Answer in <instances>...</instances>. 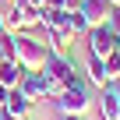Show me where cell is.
I'll use <instances>...</instances> for the list:
<instances>
[{
	"instance_id": "cell-1",
	"label": "cell",
	"mask_w": 120,
	"mask_h": 120,
	"mask_svg": "<svg viewBox=\"0 0 120 120\" xmlns=\"http://www.w3.org/2000/svg\"><path fill=\"white\" fill-rule=\"evenodd\" d=\"M42 78H46V95H60L74 78H78V67L71 56H60V53H49L46 64H42Z\"/></svg>"
},
{
	"instance_id": "cell-2",
	"label": "cell",
	"mask_w": 120,
	"mask_h": 120,
	"mask_svg": "<svg viewBox=\"0 0 120 120\" xmlns=\"http://www.w3.org/2000/svg\"><path fill=\"white\" fill-rule=\"evenodd\" d=\"M14 39H18V64L25 71H42L46 56H49V46L42 39L28 35V32H14Z\"/></svg>"
},
{
	"instance_id": "cell-3",
	"label": "cell",
	"mask_w": 120,
	"mask_h": 120,
	"mask_svg": "<svg viewBox=\"0 0 120 120\" xmlns=\"http://www.w3.org/2000/svg\"><path fill=\"white\" fill-rule=\"evenodd\" d=\"M56 109L60 113H78V116H85L88 109H92V95H88V85L81 81V78H74L64 92L56 95Z\"/></svg>"
},
{
	"instance_id": "cell-4",
	"label": "cell",
	"mask_w": 120,
	"mask_h": 120,
	"mask_svg": "<svg viewBox=\"0 0 120 120\" xmlns=\"http://www.w3.org/2000/svg\"><path fill=\"white\" fill-rule=\"evenodd\" d=\"M85 39H88V53H95V56H109V53H116L120 49V39L106 28V25H99V28H88L85 32Z\"/></svg>"
},
{
	"instance_id": "cell-5",
	"label": "cell",
	"mask_w": 120,
	"mask_h": 120,
	"mask_svg": "<svg viewBox=\"0 0 120 120\" xmlns=\"http://www.w3.org/2000/svg\"><path fill=\"white\" fill-rule=\"evenodd\" d=\"M78 11H81V18H85V25L88 28H99V25H106L109 18H113V4L109 0H81L78 4Z\"/></svg>"
},
{
	"instance_id": "cell-6",
	"label": "cell",
	"mask_w": 120,
	"mask_h": 120,
	"mask_svg": "<svg viewBox=\"0 0 120 120\" xmlns=\"http://www.w3.org/2000/svg\"><path fill=\"white\" fill-rule=\"evenodd\" d=\"M21 92H25L32 102L49 99V95H46V78H42V71H25V78H21Z\"/></svg>"
},
{
	"instance_id": "cell-7",
	"label": "cell",
	"mask_w": 120,
	"mask_h": 120,
	"mask_svg": "<svg viewBox=\"0 0 120 120\" xmlns=\"http://www.w3.org/2000/svg\"><path fill=\"white\" fill-rule=\"evenodd\" d=\"M32 106H35V102H32V99L21 92V85H18V88H11V92H7L4 113H11V116H28V113H32Z\"/></svg>"
},
{
	"instance_id": "cell-8",
	"label": "cell",
	"mask_w": 120,
	"mask_h": 120,
	"mask_svg": "<svg viewBox=\"0 0 120 120\" xmlns=\"http://www.w3.org/2000/svg\"><path fill=\"white\" fill-rule=\"evenodd\" d=\"M85 74H88V81H92L95 88H106V85H109L106 67H102V56H95V53H88V60H85Z\"/></svg>"
},
{
	"instance_id": "cell-9",
	"label": "cell",
	"mask_w": 120,
	"mask_h": 120,
	"mask_svg": "<svg viewBox=\"0 0 120 120\" xmlns=\"http://www.w3.org/2000/svg\"><path fill=\"white\" fill-rule=\"evenodd\" d=\"M102 92V102H99V116L102 120H120V99L113 95V88L106 85V88H99Z\"/></svg>"
},
{
	"instance_id": "cell-10",
	"label": "cell",
	"mask_w": 120,
	"mask_h": 120,
	"mask_svg": "<svg viewBox=\"0 0 120 120\" xmlns=\"http://www.w3.org/2000/svg\"><path fill=\"white\" fill-rule=\"evenodd\" d=\"M18 60V39L14 32H0V64H11Z\"/></svg>"
},
{
	"instance_id": "cell-11",
	"label": "cell",
	"mask_w": 120,
	"mask_h": 120,
	"mask_svg": "<svg viewBox=\"0 0 120 120\" xmlns=\"http://www.w3.org/2000/svg\"><path fill=\"white\" fill-rule=\"evenodd\" d=\"M102 67H106V78H109V81H116V78H120V49H116V53H109V56L102 60Z\"/></svg>"
},
{
	"instance_id": "cell-12",
	"label": "cell",
	"mask_w": 120,
	"mask_h": 120,
	"mask_svg": "<svg viewBox=\"0 0 120 120\" xmlns=\"http://www.w3.org/2000/svg\"><path fill=\"white\" fill-rule=\"evenodd\" d=\"M81 0H42V7H53V11H78Z\"/></svg>"
},
{
	"instance_id": "cell-13",
	"label": "cell",
	"mask_w": 120,
	"mask_h": 120,
	"mask_svg": "<svg viewBox=\"0 0 120 120\" xmlns=\"http://www.w3.org/2000/svg\"><path fill=\"white\" fill-rule=\"evenodd\" d=\"M71 32H74V35H85V32H88V25H85L81 11H71Z\"/></svg>"
},
{
	"instance_id": "cell-14",
	"label": "cell",
	"mask_w": 120,
	"mask_h": 120,
	"mask_svg": "<svg viewBox=\"0 0 120 120\" xmlns=\"http://www.w3.org/2000/svg\"><path fill=\"white\" fill-rule=\"evenodd\" d=\"M106 28H109V32H113V35L120 39V14H116V11H113V18L106 21Z\"/></svg>"
},
{
	"instance_id": "cell-15",
	"label": "cell",
	"mask_w": 120,
	"mask_h": 120,
	"mask_svg": "<svg viewBox=\"0 0 120 120\" xmlns=\"http://www.w3.org/2000/svg\"><path fill=\"white\" fill-rule=\"evenodd\" d=\"M18 4H21V7H35V11H39V7H42V0H18Z\"/></svg>"
},
{
	"instance_id": "cell-16",
	"label": "cell",
	"mask_w": 120,
	"mask_h": 120,
	"mask_svg": "<svg viewBox=\"0 0 120 120\" xmlns=\"http://www.w3.org/2000/svg\"><path fill=\"white\" fill-rule=\"evenodd\" d=\"M7 92H11V88H4V85H0V109H4V102H7Z\"/></svg>"
},
{
	"instance_id": "cell-17",
	"label": "cell",
	"mask_w": 120,
	"mask_h": 120,
	"mask_svg": "<svg viewBox=\"0 0 120 120\" xmlns=\"http://www.w3.org/2000/svg\"><path fill=\"white\" fill-rule=\"evenodd\" d=\"M60 120H85V116H78V113H60Z\"/></svg>"
},
{
	"instance_id": "cell-18",
	"label": "cell",
	"mask_w": 120,
	"mask_h": 120,
	"mask_svg": "<svg viewBox=\"0 0 120 120\" xmlns=\"http://www.w3.org/2000/svg\"><path fill=\"white\" fill-rule=\"evenodd\" d=\"M4 120H28V116H11V113H4Z\"/></svg>"
},
{
	"instance_id": "cell-19",
	"label": "cell",
	"mask_w": 120,
	"mask_h": 120,
	"mask_svg": "<svg viewBox=\"0 0 120 120\" xmlns=\"http://www.w3.org/2000/svg\"><path fill=\"white\" fill-rule=\"evenodd\" d=\"M109 4H113V7H120V0H109Z\"/></svg>"
},
{
	"instance_id": "cell-20",
	"label": "cell",
	"mask_w": 120,
	"mask_h": 120,
	"mask_svg": "<svg viewBox=\"0 0 120 120\" xmlns=\"http://www.w3.org/2000/svg\"><path fill=\"white\" fill-rule=\"evenodd\" d=\"M0 120H4V109H0Z\"/></svg>"
},
{
	"instance_id": "cell-21",
	"label": "cell",
	"mask_w": 120,
	"mask_h": 120,
	"mask_svg": "<svg viewBox=\"0 0 120 120\" xmlns=\"http://www.w3.org/2000/svg\"><path fill=\"white\" fill-rule=\"evenodd\" d=\"M116 14H120V7H116Z\"/></svg>"
},
{
	"instance_id": "cell-22",
	"label": "cell",
	"mask_w": 120,
	"mask_h": 120,
	"mask_svg": "<svg viewBox=\"0 0 120 120\" xmlns=\"http://www.w3.org/2000/svg\"><path fill=\"white\" fill-rule=\"evenodd\" d=\"M0 32H4V28H0Z\"/></svg>"
}]
</instances>
